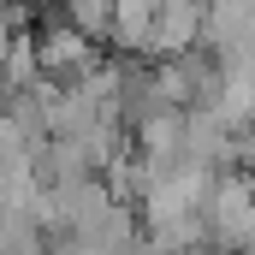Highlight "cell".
Wrapping results in <instances>:
<instances>
[{"label":"cell","mask_w":255,"mask_h":255,"mask_svg":"<svg viewBox=\"0 0 255 255\" xmlns=\"http://www.w3.org/2000/svg\"><path fill=\"white\" fill-rule=\"evenodd\" d=\"M208 238L226 255H255V178L250 172H220L208 196Z\"/></svg>","instance_id":"cell-1"},{"label":"cell","mask_w":255,"mask_h":255,"mask_svg":"<svg viewBox=\"0 0 255 255\" xmlns=\"http://www.w3.org/2000/svg\"><path fill=\"white\" fill-rule=\"evenodd\" d=\"M202 30H208V0H160L154 36H148V54L178 60V54L202 48Z\"/></svg>","instance_id":"cell-2"},{"label":"cell","mask_w":255,"mask_h":255,"mask_svg":"<svg viewBox=\"0 0 255 255\" xmlns=\"http://www.w3.org/2000/svg\"><path fill=\"white\" fill-rule=\"evenodd\" d=\"M154 18H160V0H113V42L119 48H142L148 54V36H154Z\"/></svg>","instance_id":"cell-3"},{"label":"cell","mask_w":255,"mask_h":255,"mask_svg":"<svg viewBox=\"0 0 255 255\" xmlns=\"http://www.w3.org/2000/svg\"><path fill=\"white\" fill-rule=\"evenodd\" d=\"M238 166H250V172H255V125L238 136Z\"/></svg>","instance_id":"cell-4"},{"label":"cell","mask_w":255,"mask_h":255,"mask_svg":"<svg viewBox=\"0 0 255 255\" xmlns=\"http://www.w3.org/2000/svg\"><path fill=\"white\" fill-rule=\"evenodd\" d=\"M214 255H226V250H214Z\"/></svg>","instance_id":"cell-5"}]
</instances>
